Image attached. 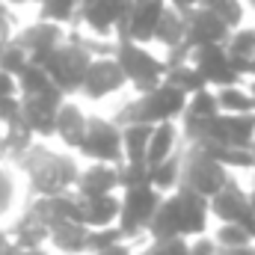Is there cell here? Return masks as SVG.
<instances>
[{"label": "cell", "instance_id": "1", "mask_svg": "<svg viewBox=\"0 0 255 255\" xmlns=\"http://www.w3.org/2000/svg\"><path fill=\"white\" fill-rule=\"evenodd\" d=\"M15 166L27 175L33 199H51V196L71 193L77 184V175H80V166L74 163L71 154L54 151L42 142H36Z\"/></svg>", "mask_w": 255, "mask_h": 255}, {"label": "cell", "instance_id": "2", "mask_svg": "<svg viewBox=\"0 0 255 255\" xmlns=\"http://www.w3.org/2000/svg\"><path fill=\"white\" fill-rule=\"evenodd\" d=\"M184 107H187V95H181L169 83H160L157 89L125 101L110 119L119 128H130V125L157 128V125H166V122L181 119L184 116Z\"/></svg>", "mask_w": 255, "mask_h": 255}, {"label": "cell", "instance_id": "3", "mask_svg": "<svg viewBox=\"0 0 255 255\" xmlns=\"http://www.w3.org/2000/svg\"><path fill=\"white\" fill-rule=\"evenodd\" d=\"M113 60L119 63L125 80L133 86L136 95H145L151 89H157L166 77V63L160 57H154L145 45H133L128 39H116V54Z\"/></svg>", "mask_w": 255, "mask_h": 255}, {"label": "cell", "instance_id": "4", "mask_svg": "<svg viewBox=\"0 0 255 255\" xmlns=\"http://www.w3.org/2000/svg\"><path fill=\"white\" fill-rule=\"evenodd\" d=\"M229 181H232L229 169H223L214 157H208L205 148L184 142V148H181V187H187L190 193L211 202Z\"/></svg>", "mask_w": 255, "mask_h": 255}, {"label": "cell", "instance_id": "5", "mask_svg": "<svg viewBox=\"0 0 255 255\" xmlns=\"http://www.w3.org/2000/svg\"><path fill=\"white\" fill-rule=\"evenodd\" d=\"M33 65H42L45 74L51 77V83L68 98V95H77L80 92L83 77H86V71L92 65V57L65 36V42L57 51H51L48 57H42L39 63H33Z\"/></svg>", "mask_w": 255, "mask_h": 255}, {"label": "cell", "instance_id": "6", "mask_svg": "<svg viewBox=\"0 0 255 255\" xmlns=\"http://www.w3.org/2000/svg\"><path fill=\"white\" fill-rule=\"evenodd\" d=\"M160 199H163V196L154 190L151 184L128 187V190L119 193L122 208H119V223H116V229L122 232V238H125L128 244L136 241L139 235H145V229H148V223H151V217H154Z\"/></svg>", "mask_w": 255, "mask_h": 255}, {"label": "cell", "instance_id": "7", "mask_svg": "<svg viewBox=\"0 0 255 255\" xmlns=\"http://www.w3.org/2000/svg\"><path fill=\"white\" fill-rule=\"evenodd\" d=\"M133 0H80L74 24L86 27L95 39H116L130 15Z\"/></svg>", "mask_w": 255, "mask_h": 255}, {"label": "cell", "instance_id": "8", "mask_svg": "<svg viewBox=\"0 0 255 255\" xmlns=\"http://www.w3.org/2000/svg\"><path fill=\"white\" fill-rule=\"evenodd\" d=\"M77 154H83L92 163H107V166H122L125 154H122V128L113 119L104 116H89L86 136L77 148Z\"/></svg>", "mask_w": 255, "mask_h": 255}, {"label": "cell", "instance_id": "9", "mask_svg": "<svg viewBox=\"0 0 255 255\" xmlns=\"http://www.w3.org/2000/svg\"><path fill=\"white\" fill-rule=\"evenodd\" d=\"M208 208H211V217L217 220V223H232V226H241V229H247L250 235H253L255 241V214H253V205H250V196L247 190L232 178L223 190L217 193L211 202H208Z\"/></svg>", "mask_w": 255, "mask_h": 255}, {"label": "cell", "instance_id": "10", "mask_svg": "<svg viewBox=\"0 0 255 255\" xmlns=\"http://www.w3.org/2000/svg\"><path fill=\"white\" fill-rule=\"evenodd\" d=\"M190 65L199 71V77L205 80L208 89H226V86H238V83H244V77L238 74V68H235V63L229 60V54H226L223 45L193 51L190 54Z\"/></svg>", "mask_w": 255, "mask_h": 255}, {"label": "cell", "instance_id": "11", "mask_svg": "<svg viewBox=\"0 0 255 255\" xmlns=\"http://www.w3.org/2000/svg\"><path fill=\"white\" fill-rule=\"evenodd\" d=\"M232 36V30L205 6L193 9L190 15H184V45L181 51H199V48H214V45H226Z\"/></svg>", "mask_w": 255, "mask_h": 255}, {"label": "cell", "instance_id": "12", "mask_svg": "<svg viewBox=\"0 0 255 255\" xmlns=\"http://www.w3.org/2000/svg\"><path fill=\"white\" fill-rule=\"evenodd\" d=\"M125 86H128V80L122 74V68H119V63L113 57H104V60H92L86 77H83L80 95L89 98V101H104V98L116 95Z\"/></svg>", "mask_w": 255, "mask_h": 255}, {"label": "cell", "instance_id": "13", "mask_svg": "<svg viewBox=\"0 0 255 255\" xmlns=\"http://www.w3.org/2000/svg\"><path fill=\"white\" fill-rule=\"evenodd\" d=\"M65 27H57V24H48V21H33L27 27H21L15 33V42L30 54V63H39L42 57H48L51 51H57L65 42Z\"/></svg>", "mask_w": 255, "mask_h": 255}, {"label": "cell", "instance_id": "14", "mask_svg": "<svg viewBox=\"0 0 255 255\" xmlns=\"http://www.w3.org/2000/svg\"><path fill=\"white\" fill-rule=\"evenodd\" d=\"M163 0H133L130 6V15H128L125 27L116 39H128L133 45H148L154 42V27L163 15Z\"/></svg>", "mask_w": 255, "mask_h": 255}, {"label": "cell", "instance_id": "15", "mask_svg": "<svg viewBox=\"0 0 255 255\" xmlns=\"http://www.w3.org/2000/svg\"><path fill=\"white\" fill-rule=\"evenodd\" d=\"M175 202H178L181 238H184V241L205 238V235H208V226H211V208H208V199H202V196L190 193L187 187H178V190H175Z\"/></svg>", "mask_w": 255, "mask_h": 255}, {"label": "cell", "instance_id": "16", "mask_svg": "<svg viewBox=\"0 0 255 255\" xmlns=\"http://www.w3.org/2000/svg\"><path fill=\"white\" fill-rule=\"evenodd\" d=\"M65 98L63 95H45V98H21V122L30 128L33 136L51 139L57 128V110Z\"/></svg>", "mask_w": 255, "mask_h": 255}, {"label": "cell", "instance_id": "17", "mask_svg": "<svg viewBox=\"0 0 255 255\" xmlns=\"http://www.w3.org/2000/svg\"><path fill=\"white\" fill-rule=\"evenodd\" d=\"M74 193L80 199H98V196H113L119 193V166H107V163H89L86 169H80Z\"/></svg>", "mask_w": 255, "mask_h": 255}, {"label": "cell", "instance_id": "18", "mask_svg": "<svg viewBox=\"0 0 255 255\" xmlns=\"http://www.w3.org/2000/svg\"><path fill=\"white\" fill-rule=\"evenodd\" d=\"M86 125H89V116L83 113V107L65 98L63 104H60V110H57V128H54V136L63 142L68 151H77L80 142H83V136H86Z\"/></svg>", "mask_w": 255, "mask_h": 255}, {"label": "cell", "instance_id": "19", "mask_svg": "<svg viewBox=\"0 0 255 255\" xmlns=\"http://www.w3.org/2000/svg\"><path fill=\"white\" fill-rule=\"evenodd\" d=\"M9 232V241L15 244V247H21V250H27V253H42L45 250V244H48V226L30 211V208H24V214L12 223V229H6Z\"/></svg>", "mask_w": 255, "mask_h": 255}, {"label": "cell", "instance_id": "20", "mask_svg": "<svg viewBox=\"0 0 255 255\" xmlns=\"http://www.w3.org/2000/svg\"><path fill=\"white\" fill-rule=\"evenodd\" d=\"M184 145L181 139V128L175 122H166V125L151 128V136H148V151H145V166H157L163 160H169L172 154H178Z\"/></svg>", "mask_w": 255, "mask_h": 255}, {"label": "cell", "instance_id": "21", "mask_svg": "<svg viewBox=\"0 0 255 255\" xmlns=\"http://www.w3.org/2000/svg\"><path fill=\"white\" fill-rule=\"evenodd\" d=\"M80 205H83V226H86L89 232H95V229H110V226L119 223V208H122L119 193H113V196H98V199H80Z\"/></svg>", "mask_w": 255, "mask_h": 255}, {"label": "cell", "instance_id": "22", "mask_svg": "<svg viewBox=\"0 0 255 255\" xmlns=\"http://www.w3.org/2000/svg\"><path fill=\"white\" fill-rule=\"evenodd\" d=\"M148 241H172V238H181V223H178V202H175V193L172 196H163L148 229H145Z\"/></svg>", "mask_w": 255, "mask_h": 255}, {"label": "cell", "instance_id": "23", "mask_svg": "<svg viewBox=\"0 0 255 255\" xmlns=\"http://www.w3.org/2000/svg\"><path fill=\"white\" fill-rule=\"evenodd\" d=\"M86 244H89V229L80 223H63L48 235V247H54V255H80L86 253Z\"/></svg>", "mask_w": 255, "mask_h": 255}, {"label": "cell", "instance_id": "24", "mask_svg": "<svg viewBox=\"0 0 255 255\" xmlns=\"http://www.w3.org/2000/svg\"><path fill=\"white\" fill-rule=\"evenodd\" d=\"M154 42H157L166 54L178 51V48L184 45V15H178L175 9L163 6V15H160V21H157V27H154Z\"/></svg>", "mask_w": 255, "mask_h": 255}, {"label": "cell", "instance_id": "25", "mask_svg": "<svg viewBox=\"0 0 255 255\" xmlns=\"http://www.w3.org/2000/svg\"><path fill=\"white\" fill-rule=\"evenodd\" d=\"M18 98H45V95H63L54 83H51V77L45 74V68L42 65H27L18 77ZM65 98V95H63Z\"/></svg>", "mask_w": 255, "mask_h": 255}, {"label": "cell", "instance_id": "26", "mask_svg": "<svg viewBox=\"0 0 255 255\" xmlns=\"http://www.w3.org/2000/svg\"><path fill=\"white\" fill-rule=\"evenodd\" d=\"M217 95V107L223 116H253L255 113V98L244 83L238 86H226V89H214Z\"/></svg>", "mask_w": 255, "mask_h": 255}, {"label": "cell", "instance_id": "27", "mask_svg": "<svg viewBox=\"0 0 255 255\" xmlns=\"http://www.w3.org/2000/svg\"><path fill=\"white\" fill-rule=\"evenodd\" d=\"M181 148H184V145H181ZM148 184L160 193V196H172V193L178 190V187H181V151L172 154L169 160L151 166V169H148Z\"/></svg>", "mask_w": 255, "mask_h": 255}, {"label": "cell", "instance_id": "28", "mask_svg": "<svg viewBox=\"0 0 255 255\" xmlns=\"http://www.w3.org/2000/svg\"><path fill=\"white\" fill-rule=\"evenodd\" d=\"M223 48H226L229 60L235 63L238 74H241L244 65L255 57V27H238V30H232V36H229V42H226ZM241 77H244V74H241Z\"/></svg>", "mask_w": 255, "mask_h": 255}, {"label": "cell", "instance_id": "29", "mask_svg": "<svg viewBox=\"0 0 255 255\" xmlns=\"http://www.w3.org/2000/svg\"><path fill=\"white\" fill-rule=\"evenodd\" d=\"M148 136H151V128H145V125L122 128V154H125L128 166H145Z\"/></svg>", "mask_w": 255, "mask_h": 255}, {"label": "cell", "instance_id": "30", "mask_svg": "<svg viewBox=\"0 0 255 255\" xmlns=\"http://www.w3.org/2000/svg\"><path fill=\"white\" fill-rule=\"evenodd\" d=\"M163 83H169L172 89H178L181 95H196V92H202V89H208L205 86V80L199 77V71L193 68L190 63H178V65H166V77H163Z\"/></svg>", "mask_w": 255, "mask_h": 255}, {"label": "cell", "instance_id": "31", "mask_svg": "<svg viewBox=\"0 0 255 255\" xmlns=\"http://www.w3.org/2000/svg\"><path fill=\"white\" fill-rule=\"evenodd\" d=\"M214 116H220L217 95H214V89H202V92H196V95L187 98V107H184L181 122H208Z\"/></svg>", "mask_w": 255, "mask_h": 255}, {"label": "cell", "instance_id": "32", "mask_svg": "<svg viewBox=\"0 0 255 255\" xmlns=\"http://www.w3.org/2000/svg\"><path fill=\"white\" fill-rule=\"evenodd\" d=\"M199 6L211 9L229 30L244 27V15H247V3H244V0H202Z\"/></svg>", "mask_w": 255, "mask_h": 255}, {"label": "cell", "instance_id": "33", "mask_svg": "<svg viewBox=\"0 0 255 255\" xmlns=\"http://www.w3.org/2000/svg\"><path fill=\"white\" fill-rule=\"evenodd\" d=\"M211 241H214L220 250H250V247H255L253 235H250L247 229H241V226H232V223H220V226L214 229Z\"/></svg>", "mask_w": 255, "mask_h": 255}, {"label": "cell", "instance_id": "34", "mask_svg": "<svg viewBox=\"0 0 255 255\" xmlns=\"http://www.w3.org/2000/svg\"><path fill=\"white\" fill-rule=\"evenodd\" d=\"M77 6H80V0H48L45 6H39V21L57 24V27L74 24V18H77Z\"/></svg>", "mask_w": 255, "mask_h": 255}, {"label": "cell", "instance_id": "35", "mask_svg": "<svg viewBox=\"0 0 255 255\" xmlns=\"http://www.w3.org/2000/svg\"><path fill=\"white\" fill-rule=\"evenodd\" d=\"M27 65H30V54H27L18 42H9V45L0 51V71H3V74L18 77Z\"/></svg>", "mask_w": 255, "mask_h": 255}, {"label": "cell", "instance_id": "36", "mask_svg": "<svg viewBox=\"0 0 255 255\" xmlns=\"http://www.w3.org/2000/svg\"><path fill=\"white\" fill-rule=\"evenodd\" d=\"M116 244H128L125 238H122V232H119L116 226H110V229H95V232H89L86 253L95 255V253H101V250H110V247H116Z\"/></svg>", "mask_w": 255, "mask_h": 255}, {"label": "cell", "instance_id": "37", "mask_svg": "<svg viewBox=\"0 0 255 255\" xmlns=\"http://www.w3.org/2000/svg\"><path fill=\"white\" fill-rule=\"evenodd\" d=\"M12 205H15V178L6 169V163H0V217H6Z\"/></svg>", "mask_w": 255, "mask_h": 255}, {"label": "cell", "instance_id": "38", "mask_svg": "<svg viewBox=\"0 0 255 255\" xmlns=\"http://www.w3.org/2000/svg\"><path fill=\"white\" fill-rule=\"evenodd\" d=\"M15 33H18V27H15V12H12L9 6H0V51H3L9 42H15Z\"/></svg>", "mask_w": 255, "mask_h": 255}, {"label": "cell", "instance_id": "39", "mask_svg": "<svg viewBox=\"0 0 255 255\" xmlns=\"http://www.w3.org/2000/svg\"><path fill=\"white\" fill-rule=\"evenodd\" d=\"M21 122V98H6L0 101V128L18 125Z\"/></svg>", "mask_w": 255, "mask_h": 255}, {"label": "cell", "instance_id": "40", "mask_svg": "<svg viewBox=\"0 0 255 255\" xmlns=\"http://www.w3.org/2000/svg\"><path fill=\"white\" fill-rule=\"evenodd\" d=\"M214 253H217V244L211 241V235L190 241V255H214Z\"/></svg>", "mask_w": 255, "mask_h": 255}, {"label": "cell", "instance_id": "41", "mask_svg": "<svg viewBox=\"0 0 255 255\" xmlns=\"http://www.w3.org/2000/svg\"><path fill=\"white\" fill-rule=\"evenodd\" d=\"M6 98H18V80L0 71V101H6Z\"/></svg>", "mask_w": 255, "mask_h": 255}, {"label": "cell", "instance_id": "42", "mask_svg": "<svg viewBox=\"0 0 255 255\" xmlns=\"http://www.w3.org/2000/svg\"><path fill=\"white\" fill-rule=\"evenodd\" d=\"M163 3H166L169 9H175L178 15H190L193 9H199L202 0H163Z\"/></svg>", "mask_w": 255, "mask_h": 255}, {"label": "cell", "instance_id": "43", "mask_svg": "<svg viewBox=\"0 0 255 255\" xmlns=\"http://www.w3.org/2000/svg\"><path fill=\"white\" fill-rule=\"evenodd\" d=\"M95 255H136V250H133V244H116V247L101 250V253H95Z\"/></svg>", "mask_w": 255, "mask_h": 255}, {"label": "cell", "instance_id": "44", "mask_svg": "<svg viewBox=\"0 0 255 255\" xmlns=\"http://www.w3.org/2000/svg\"><path fill=\"white\" fill-rule=\"evenodd\" d=\"M214 255H255V247H250V250H220V247H217Z\"/></svg>", "mask_w": 255, "mask_h": 255}, {"label": "cell", "instance_id": "45", "mask_svg": "<svg viewBox=\"0 0 255 255\" xmlns=\"http://www.w3.org/2000/svg\"><path fill=\"white\" fill-rule=\"evenodd\" d=\"M0 255H36V253H27V250H21V247H15V244L9 241V247H6V250H3Z\"/></svg>", "mask_w": 255, "mask_h": 255}, {"label": "cell", "instance_id": "46", "mask_svg": "<svg viewBox=\"0 0 255 255\" xmlns=\"http://www.w3.org/2000/svg\"><path fill=\"white\" fill-rule=\"evenodd\" d=\"M30 3L33 6H45L48 0H6V6H30Z\"/></svg>", "mask_w": 255, "mask_h": 255}, {"label": "cell", "instance_id": "47", "mask_svg": "<svg viewBox=\"0 0 255 255\" xmlns=\"http://www.w3.org/2000/svg\"><path fill=\"white\" fill-rule=\"evenodd\" d=\"M241 74H244V80H255V57L244 65V71H241Z\"/></svg>", "mask_w": 255, "mask_h": 255}, {"label": "cell", "instance_id": "48", "mask_svg": "<svg viewBox=\"0 0 255 255\" xmlns=\"http://www.w3.org/2000/svg\"><path fill=\"white\" fill-rule=\"evenodd\" d=\"M6 247H9V232H6V229L0 226V253H3Z\"/></svg>", "mask_w": 255, "mask_h": 255}, {"label": "cell", "instance_id": "49", "mask_svg": "<svg viewBox=\"0 0 255 255\" xmlns=\"http://www.w3.org/2000/svg\"><path fill=\"white\" fill-rule=\"evenodd\" d=\"M247 196H250V205H253V214H255V181H253V187L247 190Z\"/></svg>", "mask_w": 255, "mask_h": 255}, {"label": "cell", "instance_id": "50", "mask_svg": "<svg viewBox=\"0 0 255 255\" xmlns=\"http://www.w3.org/2000/svg\"><path fill=\"white\" fill-rule=\"evenodd\" d=\"M247 89H250V95L255 98V80H247Z\"/></svg>", "mask_w": 255, "mask_h": 255}, {"label": "cell", "instance_id": "51", "mask_svg": "<svg viewBox=\"0 0 255 255\" xmlns=\"http://www.w3.org/2000/svg\"><path fill=\"white\" fill-rule=\"evenodd\" d=\"M247 3H250V6H253V9H255V0H247Z\"/></svg>", "mask_w": 255, "mask_h": 255}, {"label": "cell", "instance_id": "52", "mask_svg": "<svg viewBox=\"0 0 255 255\" xmlns=\"http://www.w3.org/2000/svg\"><path fill=\"white\" fill-rule=\"evenodd\" d=\"M36 255H51V253H45V250H42V253H36Z\"/></svg>", "mask_w": 255, "mask_h": 255}, {"label": "cell", "instance_id": "53", "mask_svg": "<svg viewBox=\"0 0 255 255\" xmlns=\"http://www.w3.org/2000/svg\"><path fill=\"white\" fill-rule=\"evenodd\" d=\"M0 6H6V0H0Z\"/></svg>", "mask_w": 255, "mask_h": 255}, {"label": "cell", "instance_id": "54", "mask_svg": "<svg viewBox=\"0 0 255 255\" xmlns=\"http://www.w3.org/2000/svg\"><path fill=\"white\" fill-rule=\"evenodd\" d=\"M253 154H255V145H253Z\"/></svg>", "mask_w": 255, "mask_h": 255}]
</instances>
